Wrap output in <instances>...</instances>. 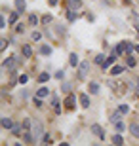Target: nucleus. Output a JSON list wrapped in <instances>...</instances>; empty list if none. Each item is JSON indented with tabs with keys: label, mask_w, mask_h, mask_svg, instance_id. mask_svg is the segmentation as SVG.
<instances>
[{
	"label": "nucleus",
	"mask_w": 139,
	"mask_h": 146,
	"mask_svg": "<svg viewBox=\"0 0 139 146\" xmlns=\"http://www.w3.org/2000/svg\"><path fill=\"white\" fill-rule=\"evenodd\" d=\"M134 27L137 29V36H139V15H135V13H134Z\"/></svg>",
	"instance_id": "2f4dec72"
},
{
	"label": "nucleus",
	"mask_w": 139,
	"mask_h": 146,
	"mask_svg": "<svg viewBox=\"0 0 139 146\" xmlns=\"http://www.w3.org/2000/svg\"><path fill=\"white\" fill-rule=\"evenodd\" d=\"M132 51H134V46H132L130 42H120L116 46V49H114V53H116V55H130Z\"/></svg>",
	"instance_id": "f257e3e1"
},
{
	"label": "nucleus",
	"mask_w": 139,
	"mask_h": 146,
	"mask_svg": "<svg viewBox=\"0 0 139 146\" xmlns=\"http://www.w3.org/2000/svg\"><path fill=\"white\" fill-rule=\"evenodd\" d=\"M17 19H19V11H17V13H11V15H10V19H8V21H10V25H13V23H15Z\"/></svg>",
	"instance_id": "a878e982"
},
{
	"label": "nucleus",
	"mask_w": 139,
	"mask_h": 146,
	"mask_svg": "<svg viewBox=\"0 0 139 146\" xmlns=\"http://www.w3.org/2000/svg\"><path fill=\"white\" fill-rule=\"evenodd\" d=\"M21 51H23V55H25L27 59H29V57L32 55V48L29 46V44H25V46H23V48H21Z\"/></svg>",
	"instance_id": "aec40b11"
},
{
	"label": "nucleus",
	"mask_w": 139,
	"mask_h": 146,
	"mask_svg": "<svg viewBox=\"0 0 139 146\" xmlns=\"http://www.w3.org/2000/svg\"><path fill=\"white\" fill-rule=\"evenodd\" d=\"M27 82H29V76L27 74H21V76H19V84H27Z\"/></svg>",
	"instance_id": "e433bc0d"
},
{
	"label": "nucleus",
	"mask_w": 139,
	"mask_h": 146,
	"mask_svg": "<svg viewBox=\"0 0 139 146\" xmlns=\"http://www.w3.org/2000/svg\"><path fill=\"white\" fill-rule=\"evenodd\" d=\"M88 93L97 95V93H99V84H97V82H90V84H88Z\"/></svg>",
	"instance_id": "6e6552de"
},
{
	"label": "nucleus",
	"mask_w": 139,
	"mask_h": 146,
	"mask_svg": "<svg viewBox=\"0 0 139 146\" xmlns=\"http://www.w3.org/2000/svg\"><path fill=\"white\" fill-rule=\"evenodd\" d=\"M88 68H90V63H88V61H84V63L78 65V78H80V80H84L86 76H88Z\"/></svg>",
	"instance_id": "f03ea898"
},
{
	"label": "nucleus",
	"mask_w": 139,
	"mask_h": 146,
	"mask_svg": "<svg viewBox=\"0 0 139 146\" xmlns=\"http://www.w3.org/2000/svg\"><path fill=\"white\" fill-rule=\"evenodd\" d=\"M13 4H15V10L19 11V13H23V11H25V8H27L25 0H13Z\"/></svg>",
	"instance_id": "1a4fd4ad"
},
{
	"label": "nucleus",
	"mask_w": 139,
	"mask_h": 146,
	"mask_svg": "<svg viewBox=\"0 0 139 146\" xmlns=\"http://www.w3.org/2000/svg\"><path fill=\"white\" fill-rule=\"evenodd\" d=\"M114 61H116V53H114V55H109V57H107V59H105V63H103V70H107V68H111V66L112 65H114Z\"/></svg>",
	"instance_id": "423d86ee"
},
{
	"label": "nucleus",
	"mask_w": 139,
	"mask_h": 146,
	"mask_svg": "<svg viewBox=\"0 0 139 146\" xmlns=\"http://www.w3.org/2000/svg\"><path fill=\"white\" fill-rule=\"evenodd\" d=\"M76 17H78V15H76L75 11L69 10V13H67V19H69V21H76Z\"/></svg>",
	"instance_id": "bb28decb"
},
{
	"label": "nucleus",
	"mask_w": 139,
	"mask_h": 146,
	"mask_svg": "<svg viewBox=\"0 0 139 146\" xmlns=\"http://www.w3.org/2000/svg\"><path fill=\"white\" fill-rule=\"evenodd\" d=\"M23 129H25V127H23V125H19V123H13V127H11V135H15V137H19L23 133Z\"/></svg>",
	"instance_id": "9d476101"
},
{
	"label": "nucleus",
	"mask_w": 139,
	"mask_h": 146,
	"mask_svg": "<svg viewBox=\"0 0 139 146\" xmlns=\"http://www.w3.org/2000/svg\"><path fill=\"white\" fill-rule=\"evenodd\" d=\"M31 131H32V135H34V137H40V135H44V125L40 123V121H32Z\"/></svg>",
	"instance_id": "7ed1b4c3"
},
{
	"label": "nucleus",
	"mask_w": 139,
	"mask_h": 146,
	"mask_svg": "<svg viewBox=\"0 0 139 146\" xmlns=\"http://www.w3.org/2000/svg\"><path fill=\"white\" fill-rule=\"evenodd\" d=\"M36 95H38V97H40V99L48 97V95H50V89H48V87H40V89H38V91H36Z\"/></svg>",
	"instance_id": "412c9836"
},
{
	"label": "nucleus",
	"mask_w": 139,
	"mask_h": 146,
	"mask_svg": "<svg viewBox=\"0 0 139 146\" xmlns=\"http://www.w3.org/2000/svg\"><path fill=\"white\" fill-rule=\"evenodd\" d=\"M116 110H120L122 114H128V112H130V106H128V104H120Z\"/></svg>",
	"instance_id": "c85d7f7f"
},
{
	"label": "nucleus",
	"mask_w": 139,
	"mask_h": 146,
	"mask_svg": "<svg viewBox=\"0 0 139 146\" xmlns=\"http://www.w3.org/2000/svg\"><path fill=\"white\" fill-rule=\"evenodd\" d=\"M38 23V17L34 15V13H31V15H29V25H36Z\"/></svg>",
	"instance_id": "cd10ccee"
},
{
	"label": "nucleus",
	"mask_w": 139,
	"mask_h": 146,
	"mask_svg": "<svg viewBox=\"0 0 139 146\" xmlns=\"http://www.w3.org/2000/svg\"><path fill=\"white\" fill-rule=\"evenodd\" d=\"M27 95H29L27 91H19V97H21V99H25V97H27Z\"/></svg>",
	"instance_id": "a19ab883"
},
{
	"label": "nucleus",
	"mask_w": 139,
	"mask_h": 146,
	"mask_svg": "<svg viewBox=\"0 0 139 146\" xmlns=\"http://www.w3.org/2000/svg\"><path fill=\"white\" fill-rule=\"evenodd\" d=\"M130 135L135 137V139H139V125L137 123H132V125H130Z\"/></svg>",
	"instance_id": "2eb2a0df"
},
{
	"label": "nucleus",
	"mask_w": 139,
	"mask_h": 146,
	"mask_svg": "<svg viewBox=\"0 0 139 146\" xmlns=\"http://www.w3.org/2000/svg\"><path fill=\"white\" fill-rule=\"evenodd\" d=\"M52 51H54V49H52V46H48V44H42V46L38 48V53L44 55V57H50V55H52Z\"/></svg>",
	"instance_id": "39448f33"
},
{
	"label": "nucleus",
	"mask_w": 139,
	"mask_h": 146,
	"mask_svg": "<svg viewBox=\"0 0 139 146\" xmlns=\"http://www.w3.org/2000/svg\"><path fill=\"white\" fill-rule=\"evenodd\" d=\"M31 38H32V40H34V42H38V40H40V38H42V34L38 33V31H34V33L31 34Z\"/></svg>",
	"instance_id": "7c9ffc66"
},
{
	"label": "nucleus",
	"mask_w": 139,
	"mask_h": 146,
	"mask_svg": "<svg viewBox=\"0 0 139 146\" xmlns=\"http://www.w3.org/2000/svg\"><path fill=\"white\" fill-rule=\"evenodd\" d=\"M134 51H137V53H139V46H134Z\"/></svg>",
	"instance_id": "37998d69"
},
{
	"label": "nucleus",
	"mask_w": 139,
	"mask_h": 146,
	"mask_svg": "<svg viewBox=\"0 0 139 146\" xmlns=\"http://www.w3.org/2000/svg\"><path fill=\"white\" fill-rule=\"evenodd\" d=\"M105 63V55H97L95 57V65H103Z\"/></svg>",
	"instance_id": "72a5a7b5"
},
{
	"label": "nucleus",
	"mask_w": 139,
	"mask_h": 146,
	"mask_svg": "<svg viewBox=\"0 0 139 146\" xmlns=\"http://www.w3.org/2000/svg\"><path fill=\"white\" fill-rule=\"evenodd\" d=\"M67 4H69V10H78L82 6V0H67Z\"/></svg>",
	"instance_id": "9b49d317"
},
{
	"label": "nucleus",
	"mask_w": 139,
	"mask_h": 146,
	"mask_svg": "<svg viewBox=\"0 0 139 146\" xmlns=\"http://www.w3.org/2000/svg\"><path fill=\"white\" fill-rule=\"evenodd\" d=\"M75 101H76L75 95H69V97H67V101H65V106H67L69 110H73V108H75Z\"/></svg>",
	"instance_id": "dca6fc26"
},
{
	"label": "nucleus",
	"mask_w": 139,
	"mask_h": 146,
	"mask_svg": "<svg viewBox=\"0 0 139 146\" xmlns=\"http://www.w3.org/2000/svg\"><path fill=\"white\" fill-rule=\"evenodd\" d=\"M0 125H2L4 129H11V127H13V121H11L10 118H2L0 119Z\"/></svg>",
	"instance_id": "f8f14e48"
},
{
	"label": "nucleus",
	"mask_w": 139,
	"mask_h": 146,
	"mask_svg": "<svg viewBox=\"0 0 139 146\" xmlns=\"http://www.w3.org/2000/svg\"><path fill=\"white\" fill-rule=\"evenodd\" d=\"M120 118H122V112H120V110H116V112H114V114L111 116V121H112V123H116V121H118Z\"/></svg>",
	"instance_id": "5701e85b"
},
{
	"label": "nucleus",
	"mask_w": 139,
	"mask_h": 146,
	"mask_svg": "<svg viewBox=\"0 0 139 146\" xmlns=\"http://www.w3.org/2000/svg\"><path fill=\"white\" fill-rule=\"evenodd\" d=\"M6 46H8V40H6V38H0V49H2V51L6 49Z\"/></svg>",
	"instance_id": "c9c22d12"
},
{
	"label": "nucleus",
	"mask_w": 139,
	"mask_h": 146,
	"mask_svg": "<svg viewBox=\"0 0 139 146\" xmlns=\"http://www.w3.org/2000/svg\"><path fill=\"white\" fill-rule=\"evenodd\" d=\"M112 142H114V144H124L122 135H120V133H118V135H114V137H112Z\"/></svg>",
	"instance_id": "b1692460"
},
{
	"label": "nucleus",
	"mask_w": 139,
	"mask_h": 146,
	"mask_svg": "<svg viewBox=\"0 0 139 146\" xmlns=\"http://www.w3.org/2000/svg\"><path fill=\"white\" fill-rule=\"evenodd\" d=\"M23 127H25V131H31L32 121H31V119H25V121H23Z\"/></svg>",
	"instance_id": "c756f323"
},
{
	"label": "nucleus",
	"mask_w": 139,
	"mask_h": 146,
	"mask_svg": "<svg viewBox=\"0 0 139 146\" xmlns=\"http://www.w3.org/2000/svg\"><path fill=\"white\" fill-rule=\"evenodd\" d=\"M91 133H93V135L95 137H99V139H105V133H103V129H101V125H97V123H93L91 125Z\"/></svg>",
	"instance_id": "0eeeda50"
},
{
	"label": "nucleus",
	"mask_w": 139,
	"mask_h": 146,
	"mask_svg": "<svg viewBox=\"0 0 139 146\" xmlns=\"http://www.w3.org/2000/svg\"><path fill=\"white\" fill-rule=\"evenodd\" d=\"M137 86H139V80H137Z\"/></svg>",
	"instance_id": "c03bdc74"
},
{
	"label": "nucleus",
	"mask_w": 139,
	"mask_h": 146,
	"mask_svg": "<svg viewBox=\"0 0 139 146\" xmlns=\"http://www.w3.org/2000/svg\"><path fill=\"white\" fill-rule=\"evenodd\" d=\"M69 63H71V66H78V65H80L78 55H76V53H71V55H69Z\"/></svg>",
	"instance_id": "a211bd4d"
},
{
	"label": "nucleus",
	"mask_w": 139,
	"mask_h": 146,
	"mask_svg": "<svg viewBox=\"0 0 139 146\" xmlns=\"http://www.w3.org/2000/svg\"><path fill=\"white\" fill-rule=\"evenodd\" d=\"M34 104H36V106H42V101H40V97H38V95H36V99H34Z\"/></svg>",
	"instance_id": "58836bf2"
},
{
	"label": "nucleus",
	"mask_w": 139,
	"mask_h": 146,
	"mask_svg": "<svg viewBox=\"0 0 139 146\" xmlns=\"http://www.w3.org/2000/svg\"><path fill=\"white\" fill-rule=\"evenodd\" d=\"M54 76H55V80H63V78H65V70H57Z\"/></svg>",
	"instance_id": "473e14b6"
},
{
	"label": "nucleus",
	"mask_w": 139,
	"mask_h": 146,
	"mask_svg": "<svg viewBox=\"0 0 139 146\" xmlns=\"http://www.w3.org/2000/svg\"><path fill=\"white\" fill-rule=\"evenodd\" d=\"M69 89H71L69 84H63V91H65V93H69Z\"/></svg>",
	"instance_id": "ea45409f"
},
{
	"label": "nucleus",
	"mask_w": 139,
	"mask_h": 146,
	"mask_svg": "<svg viewBox=\"0 0 139 146\" xmlns=\"http://www.w3.org/2000/svg\"><path fill=\"white\" fill-rule=\"evenodd\" d=\"M57 2L59 0H50V6H57Z\"/></svg>",
	"instance_id": "79ce46f5"
},
{
	"label": "nucleus",
	"mask_w": 139,
	"mask_h": 146,
	"mask_svg": "<svg viewBox=\"0 0 139 146\" xmlns=\"http://www.w3.org/2000/svg\"><path fill=\"white\" fill-rule=\"evenodd\" d=\"M15 65H17V59H15V55H13V57H8V59L2 63V68H4V70H10V68H13Z\"/></svg>",
	"instance_id": "20e7f679"
},
{
	"label": "nucleus",
	"mask_w": 139,
	"mask_h": 146,
	"mask_svg": "<svg viewBox=\"0 0 139 146\" xmlns=\"http://www.w3.org/2000/svg\"><path fill=\"white\" fill-rule=\"evenodd\" d=\"M42 142H50V135H48V133H44V135H42Z\"/></svg>",
	"instance_id": "4c0bfd02"
},
{
	"label": "nucleus",
	"mask_w": 139,
	"mask_h": 146,
	"mask_svg": "<svg viewBox=\"0 0 139 146\" xmlns=\"http://www.w3.org/2000/svg\"><path fill=\"white\" fill-rule=\"evenodd\" d=\"M126 57H128V59H126V66H130V68H134V66L137 65V61L134 59V55L130 53V55H126Z\"/></svg>",
	"instance_id": "6ab92c4d"
},
{
	"label": "nucleus",
	"mask_w": 139,
	"mask_h": 146,
	"mask_svg": "<svg viewBox=\"0 0 139 146\" xmlns=\"http://www.w3.org/2000/svg\"><path fill=\"white\" fill-rule=\"evenodd\" d=\"M52 21H54V17H52V15H44L42 17V23H44V25H48V23H52Z\"/></svg>",
	"instance_id": "f704fd0d"
},
{
	"label": "nucleus",
	"mask_w": 139,
	"mask_h": 146,
	"mask_svg": "<svg viewBox=\"0 0 139 146\" xmlns=\"http://www.w3.org/2000/svg\"><path fill=\"white\" fill-rule=\"evenodd\" d=\"M50 80V74L48 72H42V74L38 76V82H40V84H44V82H48Z\"/></svg>",
	"instance_id": "393cba45"
},
{
	"label": "nucleus",
	"mask_w": 139,
	"mask_h": 146,
	"mask_svg": "<svg viewBox=\"0 0 139 146\" xmlns=\"http://www.w3.org/2000/svg\"><path fill=\"white\" fill-rule=\"evenodd\" d=\"M52 106H54V110L55 112H61V104H59V99H57V95H54V97H52Z\"/></svg>",
	"instance_id": "f3484780"
},
{
	"label": "nucleus",
	"mask_w": 139,
	"mask_h": 146,
	"mask_svg": "<svg viewBox=\"0 0 139 146\" xmlns=\"http://www.w3.org/2000/svg\"><path fill=\"white\" fill-rule=\"evenodd\" d=\"M80 106L82 108H90V97H88V95H80Z\"/></svg>",
	"instance_id": "ddd939ff"
},
{
	"label": "nucleus",
	"mask_w": 139,
	"mask_h": 146,
	"mask_svg": "<svg viewBox=\"0 0 139 146\" xmlns=\"http://www.w3.org/2000/svg\"><path fill=\"white\" fill-rule=\"evenodd\" d=\"M124 70H126V66H120V65H114V66H112V68H111V74L112 76H118V74H122V72Z\"/></svg>",
	"instance_id": "4468645a"
},
{
	"label": "nucleus",
	"mask_w": 139,
	"mask_h": 146,
	"mask_svg": "<svg viewBox=\"0 0 139 146\" xmlns=\"http://www.w3.org/2000/svg\"><path fill=\"white\" fill-rule=\"evenodd\" d=\"M114 129H116L118 133H122V131H126V123H124V121H120V119H118L116 123H114Z\"/></svg>",
	"instance_id": "4be33fe9"
}]
</instances>
